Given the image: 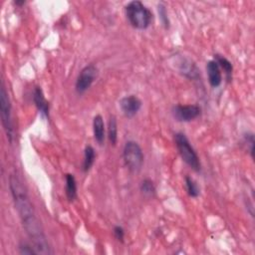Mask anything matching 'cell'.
Wrapping results in <instances>:
<instances>
[{
  "label": "cell",
  "mask_w": 255,
  "mask_h": 255,
  "mask_svg": "<svg viewBox=\"0 0 255 255\" xmlns=\"http://www.w3.org/2000/svg\"><path fill=\"white\" fill-rule=\"evenodd\" d=\"M9 189L22 225L28 237L31 239L36 253L42 255L51 254L49 243L42 225L36 216L27 190L16 174H12L9 178Z\"/></svg>",
  "instance_id": "obj_1"
},
{
  "label": "cell",
  "mask_w": 255,
  "mask_h": 255,
  "mask_svg": "<svg viewBox=\"0 0 255 255\" xmlns=\"http://www.w3.org/2000/svg\"><path fill=\"white\" fill-rule=\"evenodd\" d=\"M126 16L132 27L138 30L148 29L153 21L152 11L139 0H134L125 7Z\"/></svg>",
  "instance_id": "obj_2"
},
{
  "label": "cell",
  "mask_w": 255,
  "mask_h": 255,
  "mask_svg": "<svg viewBox=\"0 0 255 255\" xmlns=\"http://www.w3.org/2000/svg\"><path fill=\"white\" fill-rule=\"evenodd\" d=\"M175 144L183 161L194 172H200L201 164L199 158L188 137L182 132L175 134Z\"/></svg>",
  "instance_id": "obj_3"
},
{
  "label": "cell",
  "mask_w": 255,
  "mask_h": 255,
  "mask_svg": "<svg viewBox=\"0 0 255 255\" xmlns=\"http://www.w3.org/2000/svg\"><path fill=\"white\" fill-rule=\"evenodd\" d=\"M123 159L131 173H139L144 165L145 156L141 146L135 141H128L123 150Z\"/></svg>",
  "instance_id": "obj_4"
},
{
  "label": "cell",
  "mask_w": 255,
  "mask_h": 255,
  "mask_svg": "<svg viewBox=\"0 0 255 255\" xmlns=\"http://www.w3.org/2000/svg\"><path fill=\"white\" fill-rule=\"evenodd\" d=\"M0 115H1V122L4 128V131L6 133L7 139L9 140L10 143H12L13 137H14L12 109H11L9 95L3 83L1 84V89H0Z\"/></svg>",
  "instance_id": "obj_5"
},
{
  "label": "cell",
  "mask_w": 255,
  "mask_h": 255,
  "mask_svg": "<svg viewBox=\"0 0 255 255\" xmlns=\"http://www.w3.org/2000/svg\"><path fill=\"white\" fill-rule=\"evenodd\" d=\"M98 77V68L94 64H89L85 66L79 73L76 84H75V90L79 95L84 94L87 92L93 83L96 81Z\"/></svg>",
  "instance_id": "obj_6"
},
{
  "label": "cell",
  "mask_w": 255,
  "mask_h": 255,
  "mask_svg": "<svg viewBox=\"0 0 255 255\" xmlns=\"http://www.w3.org/2000/svg\"><path fill=\"white\" fill-rule=\"evenodd\" d=\"M201 114V109L197 105H177L173 108V116L178 122L189 123Z\"/></svg>",
  "instance_id": "obj_7"
},
{
  "label": "cell",
  "mask_w": 255,
  "mask_h": 255,
  "mask_svg": "<svg viewBox=\"0 0 255 255\" xmlns=\"http://www.w3.org/2000/svg\"><path fill=\"white\" fill-rule=\"evenodd\" d=\"M143 103L136 95H129L120 100V108L123 114L129 119L134 118L141 110Z\"/></svg>",
  "instance_id": "obj_8"
},
{
  "label": "cell",
  "mask_w": 255,
  "mask_h": 255,
  "mask_svg": "<svg viewBox=\"0 0 255 255\" xmlns=\"http://www.w3.org/2000/svg\"><path fill=\"white\" fill-rule=\"evenodd\" d=\"M206 72L209 85L212 88H218L222 83V72L214 60H210L206 63Z\"/></svg>",
  "instance_id": "obj_9"
},
{
  "label": "cell",
  "mask_w": 255,
  "mask_h": 255,
  "mask_svg": "<svg viewBox=\"0 0 255 255\" xmlns=\"http://www.w3.org/2000/svg\"><path fill=\"white\" fill-rule=\"evenodd\" d=\"M33 102L41 114L42 117L44 118H49V112H50V105L49 102L46 100L45 95L43 93V90L41 87H35L33 91Z\"/></svg>",
  "instance_id": "obj_10"
},
{
  "label": "cell",
  "mask_w": 255,
  "mask_h": 255,
  "mask_svg": "<svg viewBox=\"0 0 255 255\" xmlns=\"http://www.w3.org/2000/svg\"><path fill=\"white\" fill-rule=\"evenodd\" d=\"M93 134L95 141L102 146L106 138V129L104 119L101 115H96L93 119Z\"/></svg>",
  "instance_id": "obj_11"
},
{
  "label": "cell",
  "mask_w": 255,
  "mask_h": 255,
  "mask_svg": "<svg viewBox=\"0 0 255 255\" xmlns=\"http://www.w3.org/2000/svg\"><path fill=\"white\" fill-rule=\"evenodd\" d=\"M65 193L66 197L70 202H73L77 199L78 196V189H77V182L72 174H67L65 176Z\"/></svg>",
  "instance_id": "obj_12"
},
{
  "label": "cell",
  "mask_w": 255,
  "mask_h": 255,
  "mask_svg": "<svg viewBox=\"0 0 255 255\" xmlns=\"http://www.w3.org/2000/svg\"><path fill=\"white\" fill-rule=\"evenodd\" d=\"M213 60L218 64L220 70H223V72L225 74V77H226V80L229 83L232 80V74H233L232 63L227 58H225L224 56L219 55V54H215Z\"/></svg>",
  "instance_id": "obj_13"
},
{
  "label": "cell",
  "mask_w": 255,
  "mask_h": 255,
  "mask_svg": "<svg viewBox=\"0 0 255 255\" xmlns=\"http://www.w3.org/2000/svg\"><path fill=\"white\" fill-rule=\"evenodd\" d=\"M96 160V152L92 146H87L84 150V160H83V172L88 173L93 167Z\"/></svg>",
  "instance_id": "obj_14"
},
{
  "label": "cell",
  "mask_w": 255,
  "mask_h": 255,
  "mask_svg": "<svg viewBox=\"0 0 255 255\" xmlns=\"http://www.w3.org/2000/svg\"><path fill=\"white\" fill-rule=\"evenodd\" d=\"M108 139L113 146H116L118 141V123L114 115L110 116L108 123Z\"/></svg>",
  "instance_id": "obj_15"
},
{
  "label": "cell",
  "mask_w": 255,
  "mask_h": 255,
  "mask_svg": "<svg viewBox=\"0 0 255 255\" xmlns=\"http://www.w3.org/2000/svg\"><path fill=\"white\" fill-rule=\"evenodd\" d=\"M185 185H186V190L188 191V194L192 197L196 198L200 194V188L198 187L197 183L190 176H187L185 178Z\"/></svg>",
  "instance_id": "obj_16"
},
{
  "label": "cell",
  "mask_w": 255,
  "mask_h": 255,
  "mask_svg": "<svg viewBox=\"0 0 255 255\" xmlns=\"http://www.w3.org/2000/svg\"><path fill=\"white\" fill-rule=\"evenodd\" d=\"M140 191L142 192V194L146 197H154L156 195V186L154 184V182L150 179H145L140 186Z\"/></svg>",
  "instance_id": "obj_17"
},
{
  "label": "cell",
  "mask_w": 255,
  "mask_h": 255,
  "mask_svg": "<svg viewBox=\"0 0 255 255\" xmlns=\"http://www.w3.org/2000/svg\"><path fill=\"white\" fill-rule=\"evenodd\" d=\"M158 11H159L160 20L162 22V25L164 26L165 29H169L171 26V22H170V18H169L166 6L163 3H160L158 5Z\"/></svg>",
  "instance_id": "obj_18"
},
{
  "label": "cell",
  "mask_w": 255,
  "mask_h": 255,
  "mask_svg": "<svg viewBox=\"0 0 255 255\" xmlns=\"http://www.w3.org/2000/svg\"><path fill=\"white\" fill-rule=\"evenodd\" d=\"M18 251L22 255H37L33 245L31 246V245H29V244H27L25 242H22V243L19 244Z\"/></svg>",
  "instance_id": "obj_19"
},
{
  "label": "cell",
  "mask_w": 255,
  "mask_h": 255,
  "mask_svg": "<svg viewBox=\"0 0 255 255\" xmlns=\"http://www.w3.org/2000/svg\"><path fill=\"white\" fill-rule=\"evenodd\" d=\"M243 138H244V142L249 147V153H250L251 158L254 159V145H255L254 135L252 133H246Z\"/></svg>",
  "instance_id": "obj_20"
},
{
  "label": "cell",
  "mask_w": 255,
  "mask_h": 255,
  "mask_svg": "<svg viewBox=\"0 0 255 255\" xmlns=\"http://www.w3.org/2000/svg\"><path fill=\"white\" fill-rule=\"evenodd\" d=\"M113 233H114L115 238L118 241L124 242V239H125V229L121 225H116L114 227V229H113Z\"/></svg>",
  "instance_id": "obj_21"
},
{
  "label": "cell",
  "mask_w": 255,
  "mask_h": 255,
  "mask_svg": "<svg viewBox=\"0 0 255 255\" xmlns=\"http://www.w3.org/2000/svg\"><path fill=\"white\" fill-rule=\"evenodd\" d=\"M14 3L17 6H22V5L25 4V1H24V0H16V1H14Z\"/></svg>",
  "instance_id": "obj_22"
}]
</instances>
